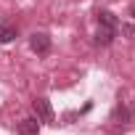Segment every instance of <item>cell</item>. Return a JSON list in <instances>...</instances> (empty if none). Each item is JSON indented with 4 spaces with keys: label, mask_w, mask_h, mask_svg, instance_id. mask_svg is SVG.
Here are the masks:
<instances>
[{
    "label": "cell",
    "mask_w": 135,
    "mask_h": 135,
    "mask_svg": "<svg viewBox=\"0 0 135 135\" xmlns=\"http://www.w3.org/2000/svg\"><path fill=\"white\" fill-rule=\"evenodd\" d=\"M35 114H37V119L40 122H48V124H53L56 122V111H53V106H50V101L48 98H35Z\"/></svg>",
    "instance_id": "6da1fadb"
},
{
    "label": "cell",
    "mask_w": 135,
    "mask_h": 135,
    "mask_svg": "<svg viewBox=\"0 0 135 135\" xmlns=\"http://www.w3.org/2000/svg\"><path fill=\"white\" fill-rule=\"evenodd\" d=\"M29 45H32V50H35L37 56H45V53L50 50V37H48L45 32H35V35L29 37Z\"/></svg>",
    "instance_id": "7a4b0ae2"
},
{
    "label": "cell",
    "mask_w": 135,
    "mask_h": 135,
    "mask_svg": "<svg viewBox=\"0 0 135 135\" xmlns=\"http://www.w3.org/2000/svg\"><path fill=\"white\" fill-rule=\"evenodd\" d=\"M117 37V27L111 24H98V35H95V42L98 45H111Z\"/></svg>",
    "instance_id": "3957f363"
},
{
    "label": "cell",
    "mask_w": 135,
    "mask_h": 135,
    "mask_svg": "<svg viewBox=\"0 0 135 135\" xmlns=\"http://www.w3.org/2000/svg\"><path fill=\"white\" fill-rule=\"evenodd\" d=\"M19 135H37L40 132V119L37 117H27V119H21L19 122Z\"/></svg>",
    "instance_id": "277c9868"
},
{
    "label": "cell",
    "mask_w": 135,
    "mask_h": 135,
    "mask_svg": "<svg viewBox=\"0 0 135 135\" xmlns=\"http://www.w3.org/2000/svg\"><path fill=\"white\" fill-rule=\"evenodd\" d=\"M13 37H16V29H13V27H3V29H0V42H3V45L11 42Z\"/></svg>",
    "instance_id": "5b68a950"
},
{
    "label": "cell",
    "mask_w": 135,
    "mask_h": 135,
    "mask_svg": "<svg viewBox=\"0 0 135 135\" xmlns=\"http://www.w3.org/2000/svg\"><path fill=\"white\" fill-rule=\"evenodd\" d=\"M114 119L130 122V106H117V111H114Z\"/></svg>",
    "instance_id": "8992f818"
},
{
    "label": "cell",
    "mask_w": 135,
    "mask_h": 135,
    "mask_svg": "<svg viewBox=\"0 0 135 135\" xmlns=\"http://www.w3.org/2000/svg\"><path fill=\"white\" fill-rule=\"evenodd\" d=\"M132 19H135V8H132Z\"/></svg>",
    "instance_id": "52a82bcc"
}]
</instances>
